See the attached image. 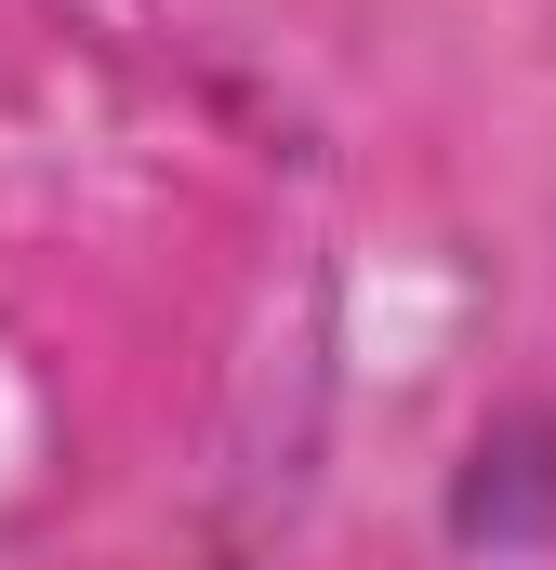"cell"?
I'll return each mask as SVG.
<instances>
[]
</instances>
